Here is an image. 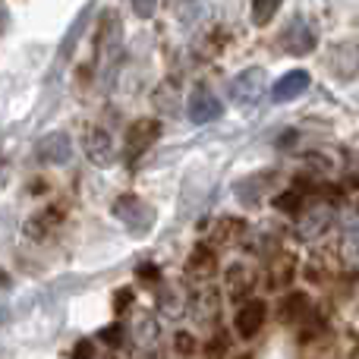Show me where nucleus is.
Segmentation results:
<instances>
[{
    "mask_svg": "<svg viewBox=\"0 0 359 359\" xmlns=\"http://www.w3.org/2000/svg\"><path fill=\"white\" fill-rule=\"evenodd\" d=\"M186 111H189V120L192 123H211V120H217L224 114V104L215 98V92L205 86H196L189 95V104H186Z\"/></svg>",
    "mask_w": 359,
    "mask_h": 359,
    "instance_id": "obj_3",
    "label": "nucleus"
},
{
    "mask_svg": "<svg viewBox=\"0 0 359 359\" xmlns=\"http://www.w3.org/2000/svg\"><path fill=\"white\" fill-rule=\"evenodd\" d=\"M136 278H142V280H149V284H151V280L158 278V274H155V265H142V268L136 271Z\"/></svg>",
    "mask_w": 359,
    "mask_h": 359,
    "instance_id": "obj_16",
    "label": "nucleus"
},
{
    "mask_svg": "<svg viewBox=\"0 0 359 359\" xmlns=\"http://www.w3.org/2000/svg\"><path fill=\"white\" fill-rule=\"evenodd\" d=\"M306 88H309V73L306 69H290V73L280 76L271 86V101H278V104L297 101L299 95H306Z\"/></svg>",
    "mask_w": 359,
    "mask_h": 359,
    "instance_id": "obj_5",
    "label": "nucleus"
},
{
    "mask_svg": "<svg viewBox=\"0 0 359 359\" xmlns=\"http://www.w3.org/2000/svg\"><path fill=\"white\" fill-rule=\"evenodd\" d=\"M86 151H88V155H92L95 158V161H98V164H107V161H111V139H107V133H101V130H92V133H88V136H86Z\"/></svg>",
    "mask_w": 359,
    "mask_h": 359,
    "instance_id": "obj_8",
    "label": "nucleus"
},
{
    "mask_svg": "<svg viewBox=\"0 0 359 359\" xmlns=\"http://www.w3.org/2000/svg\"><path fill=\"white\" fill-rule=\"evenodd\" d=\"M202 353L208 356V359H224V356L230 353V337L227 334L208 337V341H205V347H202Z\"/></svg>",
    "mask_w": 359,
    "mask_h": 359,
    "instance_id": "obj_12",
    "label": "nucleus"
},
{
    "mask_svg": "<svg viewBox=\"0 0 359 359\" xmlns=\"http://www.w3.org/2000/svg\"><path fill=\"white\" fill-rule=\"evenodd\" d=\"M265 322H268V303L265 299H246V303H240V309L233 312V331H236V337L246 341V344L262 334Z\"/></svg>",
    "mask_w": 359,
    "mask_h": 359,
    "instance_id": "obj_1",
    "label": "nucleus"
},
{
    "mask_svg": "<svg viewBox=\"0 0 359 359\" xmlns=\"http://www.w3.org/2000/svg\"><path fill=\"white\" fill-rule=\"evenodd\" d=\"M230 359H255V353H249V350H243L240 356H230Z\"/></svg>",
    "mask_w": 359,
    "mask_h": 359,
    "instance_id": "obj_18",
    "label": "nucleus"
},
{
    "mask_svg": "<svg viewBox=\"0 0 359 359\" xmlns=\"http://www.w3.org/2000/svg\"><path fill=\"white\" fill-rule=\"evenodd\" d=\"M92 356H95V344H92V341L76 344V353H73V359H92Z\"/></svg>",
    "mask_w": 359,
    "mask_h": 359,
    "instance_id": "obj_15",
    "label": "nucleus"
},
{
    "mask_svg": "<svg viewBox=\"0 0 359 359\" xmlns=\"http://www.w3.org/2000/svg\"><path fill=\"white\" fill-rule=\"evenodd\" d=\"M158 136H161V123L158 120H139V123H133L130 133H126V158L142 155Z\"/></svg>",
    "mask_w": 359,
    "mask_h": 359,
    "instance_id": "obj_4",
    "label": "nucleus"
},
{
    "mask_svg": "<svg viewBox=\"0 0 359 359\" xmlns=\"http://www.w3.org/2000/svg\"><path fill=\"white\" fill-rule=\"evenodd\" d=\"M262 76H265L262 69H246V73L233 82V98L240 101V104H252V101L262 95V86H252V82H259Z\"/></svg>",
    "mask_w": 359,
    "mask_h": 359,
    "instance_id": "obj_7",
    "label": "nucleus"
},
{
    "mask_svg": "<svg viewBox=\"0 0 359 359\" xmlns=\"http://www.w3.org/2000/svg\"><path fill=\"white\" fill-rule=\"evenodd\" d=\"M174 344H177V353H180V356H192V353L198 350L196 334H189V331H180V334L174 337Z\"/></svg>",
    "mask_w": 359,
    "mask_h": 359,
    "instance_id": "obj_13",
    "label": "nucleus"
},
{
    "mask_svg": "<svg viewBox=\"0 0 359 359\" xmlns=\"http://www.w3.org/2000/svg\"><path fill=\"white\" fill-rule=\"evenodd\" d=\"M130 4L136 10V16H142V19L155 16V10H158V0H130Z\"/></svg>",
    "mask_w": 359,
    "mask_h": 359,
    "instance_id": "obj_14",
    "label": "nucleus"
},
{
    "mask_svg": "<svg viewBox=\"0 0 359 359\" xmlns=\"http://www.w3.org/2000/svg\"><path fill=\"white\" fill-rule=\"evenodd\" d=\"M293 268H297V262H293L290 255H284V259L271 268V274H268V287H271V290H290Z\"/></svg>",
    "mask_w": 359,
    "mask_h": 359,
    "instance_id": "obj_9",
    "label": "nucleus"
},
{
    "mask_svg": "<svg viewBox=\"0 0 359 359\" xmlns=\"http://www.w3.org/2000/svg\"><path fill=\"white\" fill-rule=\"evenodd\" d=\"M186 274H192V278H215V274H217V252H215V246H208V243L192 246L189 259H186Z\"/></svg>",
    "mask_w": 359,
    "mask_h": 359,
    "instance_id": "obj_6",
    "label": "nucleus"
},
{
    "mask_svg": "<svg viewBox=\"0 0 359 359\" xmlns=\"http://www.w3.org/2000/svg\"><path fill=\"white\" fill-rule=\"evenodd\" d=\"M280 6H284V0H252V22L259 25V29H265V25L278 16Z\"/></svg>",
    "mask_w": 359,
    "mask_h": 359,
    "instance_id": "obj_10",
    "label": "nucleus"
},
{
    "mask_svg": "<svg viewBox=\"0 0 359 359\" xmlns=\"http://www.w3.org/2000/svg\"><path fill=\"white\" fill-rule=\"evenodd\" d=\"M126 306H130V290H126V287H123V290H117V306H114V309H117V312H123Z\"/></svg>",
    "mask_w": 359,
    "mask_h": 359,
    "instance_id": "obj_17",
    "label": "nucleus"
},
{
    "mask_svg": "<svg viewBox=\"0 0 359 359\" xmlns=\"http://www.w3.org/2000/svg\"><path fill=\"white\" fill-rule=\"evenodd\" d=\"M303 202H306V196H303V189H287V192H280L278 198H274V208L278 211H284V215H297L299 208H303Z\"/></svg>",
    "mask_w": 359,
    "mask_h": 359,
    "instance_id": "obj_11",
    "label": "nucleus"
},
{
    "mask_svg": "<svg viewBox=\"0 0 359 359\" xmlns=\"http://www.w3.org/2000/svg\"><path fill=\"white\" fill-rule=\"evenodd\" d=\"M312 316V299L306 290H284L278 303V322L287 328H299Z\"/></svg>",
    "mask_w": 359,
    "mask_h": 359,
    "instance_id": "obj_2",
    "label": "nucleus"
}]
</instances>
